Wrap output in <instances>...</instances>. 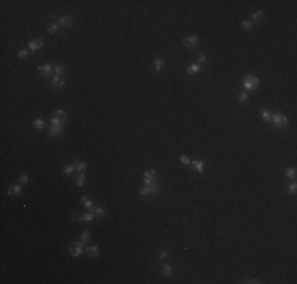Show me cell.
I'll use <instances>...</instances> for the list:
<instances>
[{
	"label": "cell",
	"instance_id": "cell-2",
	"mask_svg": "<svg viewBox=\"0 0 297 284\" xmlns=\"http://www.w3.org/2000/svg\"><path fill=\"white\" fill-rule=\"evenodd\" d=\"M258 85H259V79L256 76H253V74H245L243 76V87H245L246 92L256 90Z\"/></svg>",
	"mask_w": 297,
	"mask_h": 284
},
{
	"label": "cell",
	"instance_id": "cell-8",
	"mask_svg": "<svg viewBox=\"0 0 297 284\" xmlns=\"http://www.w3.org/2000/svg\"><path fill=\"white\" fill-rule=\"evenodd\" d=\"M85 254H87L89 257H92V259H96L98 256H100V249H98V246H87L85 248Z\"/></svg>",
	"mask_w": 297,
	"mask_h": 284
},
{
	"label": "cell",
	"instance_id": "cell-17",
	"mask_svg": "<svg viewBox=\"0 0 297 284\" xmlns=\"http://www.w3.org/2000/svg\"><path fill=\"white\" fill-rule=\"evenodd\" d=\"M153 66H155V71L157 73H160V71H161L163 70V68H164V60L163 59H155V62H153Z\"/></svg>",
	"mask_w": 297,
	"mask_h": 284
},
{
	"label": "cell",
	"instance_id": "cell-35",
	"mask_svg": "<svg viewBox=\"0 0 297 284\" xmlns=\"http://www.w3.org/2000/svg\"><path fill=\"white\" fill-rule=\"evenodd\" d=\"M29 49H22V51H19V52H17V57H19V59H27V55H29Z\"/></svg>",
	"mask_w": 297,
	"mask_h": 284
},
{
	"label": "cell",
	"instance_id": "cell-14",
	"mask_svg": "<svg viewBox=\"0 0 297 284\" xmlns=\"http://www.w3.org/2000/svg\"><path fill=\"white\" fill-rule=\"evenodd\" d=\"M49 134L54 136V137H59V136L63 134V128L62 126H52L51 129H49Z\"/></svg>",
	"mask_w": 297,
	"mask_h": 284
},
{
	"label": "cell",
	"instance_id": "cell-10",
	"mask_svg": "<svg viewBox=\"0 0 297 284\" xmlns=\"http://www.w3.org/2000/svg\"><path fill=\"white\" fill-rule=\"evenodd\" d=\"M51 82H52V85H54L55 89H63V87H65V79L62 77V76H57V74H55V76L51 79Z\"/></svg>",
	"mask_w": 297,
	"mask_h": 284
},
{
	"label": "cell",
	"instance_id": "cell-23",
	"mask_svg": "<svg viewBox=\"0 0 297 284\" xmlns=\"http://www.w3.org/2000/svg\"><path fill=\"white\" fill-rule=\"evenodd\" d=\"M74 168H76V171H78V172H84V171H85V168H87V164H85L84 161H79V163L74 164Z\"/></svg>",
	"mask_w": 297,
	"mask_h": 284
},
{
	"label": "cell",
	"instance_id": "cell-1",
	"mask_svg": "<svg viewBox=\"0 0 297 284\" xmlns=\"http://www.w3.org/2000/svg\"><path fill=\"white\" fill-rule=\"evenodd\" d=\"M160 188H161V183L160 182H152V183H147L145 186H142L139 189V194L141 196H153L160 191Z\"/></svg>",
	"mask_w": 297,
	"mask_h": 284
},
{
	"label": "cell",
	"instance_id": "cell-26",
	"mask_svg": "<svg viewBox=\"0 0 297 284\" xmlns=\"http://www.w3.org/2000/svg\"><path fill=\"white\" fill-rule=\"evenodd\" d=\"M59 30V24L57 22H54V24H51V26L47 27V33H51V35H54L55 32Z\"/></svg>",
	"mask_w": 297,
	"mask_h": 284
},
{
	"label": "cell",
	"instance_id": "cell-6",
	"mask_svg": "<svg viewBox=\"0 0 297 284\" xmlns=\"http://www.w3.org/2000/svg\"><path fill=\"white\" fill-rule=\"evenodd\" d=\"M197 44H199V36L196 35H191V36H187V38H183V46L185 47H196Z\"/></svg>",
	"mask_w": 297,
	"mask_h": 284
},
{
	"label": "cell",
	"instance_id": "cell-34",
	"mask_svg": "<svg viewBox=\"0 0 297 284\" xmlns=\"http://www.w3.org/2000/svg\"><path fill=\"white\" fill-rule=\"evenodd\" d=\"M239 101L240 103H246L248 101V93H246V92H242V93L239 95Z\"/></svg>",
	"mask_w": 297,
	"mask_h": 284
},
{
	"label": "cell",
	"instance_id": "cell-7",
	"mask_svg": "<svg viewBox=\"0 0 297 284\" xmlns=\"http://www.w3.org/2000/svg\"><path fill=\"white\" fill-rule=\"evenodd\" d=\"M201 70H202V65H199V63H191V65H188V68H187V74H188V76H194V74H197V73H201Z\"/></svg>",
	"mask_w": 297,
	"mask_h": 284
},
{
	"label": "cell",
	"instance_id": "cell-30",
	"mask_svg": "<svg viewBox=\"0 0 297 284\" xmlns=\"http://www.w3.org/2000/svg\"><path fill=\"white\" fill-rule=\"evenodd\" d=\"M54 71H55V74H57V76H62V73L65 71V66L63 65H55L54 66Z\"/></svg>",
	"mask_w": 297,
	"mask_h": 284
},
{
	"label": "cell",
	"instance_id": "cell-28",
	"mask_svg": "<svg viewBox=\"0 0 297 284\" xmlns=\"http://www.w3.org/2000/svg\"><path fill=\"white\" fill-rule=\"evenodd\" d=\"M262 16H264L262 11H256V13L253 14L251 17H253V21H255V22H261V21H262Z\"/></svg>",
	"mask_w": 297,
	"mask_h": 284
},
{
	"label": "cell",
	"instance_id": "cell-32",
	"mask_svg": "<svg viewBox=\"0 0 297 284\" xmlns=\"http://www.w3.org/2000/svg\"><path fill=\"white\" fill-rule=\"evenodd\" d=\"M242 29L243 30H251L253 29V22L251 21H242Z\"/></svg>",
	"mask_w": 297,
	"mask_h": 284
},
{
	"label": "cell",
	"instance_id": "cell-37",
	"mask_svg": "<svg viewBox=\"0 0 297 284\" xmlns=\"http://www.w3.org/2000/svg\"><path fill=\"white\" fill-rule=\"evenodd\" d=\"M19 182H21L22 185H27V183H29V177H27L26 174H21V175H19Z\"/></svg>",
	"mask_w": 297,
	"mask_h": 284
},
{
	"label": "cell",
	"instance_id": "cell-33",
	"mask_svg": "<svg viewBox=\"0 0 297 284\" xmlns=\"http://www.w3.org/2000/svg\"><path fill=\"white\" fill-rule=\"evenodd\" d=\"M286 189H288V194H294V193H295V189H297V185H295V182H292V183H291V185H289V186H288Z\"/></svg>",
	"mask_w": 297,
	"mask_h": 284
},
{
	"label": "cell",
	"instance_id": "cell-40",
	"mask_svg": "<svg viewBox=\"0 0 297 284\" xmlns=\"http://www.w3.org/2000/svg\"><path fill=\"white\" fill-rule=\"evenodd\" d=\"M168 251H161V252H160V259H161V261H164V259H168Z\"/></svg>",
	"mask_w": 297,
	"mask_h": 284
},
{
	"label": "cell",
	"instance_id": "cell-5",
	"mask_svg": "<svg viewBox=\"0 0 297 284\" xmlns=\"http://www.w3.org/2000/svg\"><path fill=\"white\" fill-rule=\"evenodd\" d=\"M43 46H44V41H43L41 38H35V40H32V41H29L27 49H29L30 52H38Z\"/></svg>",
	"mask_w": 297,
	"mask_h": 284
},
{
	"label": "cell",
	"instance_id": "cell-11",
	"mask_svg": "<svg viewBox=\"0 0 297 284\" xmlns=\"http://www.w3.org/2000/svg\"><path fill=\"white\" fill-rule=\"evenodd\" d=\"M157 180V171H145L144 172V182L147 183H152Z\"/></svg>",
	"mask_w": 297,
	"mask_h": 284
},
{
	"label": "cell",
	"instance_id": "cell-13",
	"mask_svg": "<svg viewBox=\"0 0 297 284\" xmlns=\"http://www.w3.org/2000/svg\"><path fill=\"white\" fill-rule=\"evenodd\" d=\"M38 71L41 73L43 76H47L49 73L52 71V65H51V63H46V65H40V66H38Z\"/></svg>",
	"mask_w": 297,
	"mask_h": 284
},
{
	"label": "cell",
	"instance_id": "cell-31",
	"mask_svg": "<svg viewBox=\"0 0 297 284\" xmlns=\"http://www.w3.org/2000/svg\"><path fill=\"white\" fill-rule=\"evenodd\" d=\"M89 238H90L89 231H84V232L81 234V242H82V243H87V242H89Z\"/></svg>",
	"mask_w": 297,
	"mask_h": 284
},
{
	"label": "cell",
	"instance_id": "cell-27",
	"mask_svg": "<svg viewBox=\"0 0 297 284\" xmlns=\"http://www.w3.org/2000/svg\"><path fill=\"white\" fill-rule=\"evenodd\" d=\"M104 215H106V212H104V208L98 205V207L95 208V216H98V218H103Z\"/></svg>",
	"mask_w": 297,
	"mask_h": 284
},
{
	"label": "cell",
	"instance_id": "cell-16",
	"mask_svg": "<svg viewBox=\"0 0 297 284\" xmlns=\"http://www.w3.org/2000/svg\"><path fill=\"white\" fill-rule=\"evenodd\" d=\"M191 164L194 166V171L199 172V174L204 171V161H202V159H194V161H191Z\"/></svg>",
	"mask_w": 297,
	"mask_h": 284
},
{
	"label": "cell",
	"instance_id": "cell-25",
	"mask_svg": "<svg viewBox=\"0 0 297 284\" xmlns=\"http://www.w3.org/2000/svg\"><path fill=\"white\" fill-rule=\"evenodd\" d=\"M33 126H35L36 129H43V128H44V120H43V119H36V120L33 122Z\"/></svg>",
	"mask_w": 297,
	"mask_h": 284
},
{
	"label": "cell",
	"instance_id": "cell-39",
	"mask_svg": "<svg viewBox=\"0 0 297 284\" xmlns=\"http://www.w3.org/2000/svg\"><path fill=\"white\" fill-rule=\"evenodd\" d=\"M180 163H182L183 166H188V164H190V158H188V156H185V155H183V156H180Z\"/></svg>",
	"mask_w": 297,
	"mask_h": 284
},
{
	"label": "cell",
	"instance_id": "cell-19",
	"mask_svg": "<svg viewBox=\"0 0 297 284\" xmlns=\"http://www.w3.org/2000/svg\"><path fill=\"white\" fill-rule=\"evenodd\" d=\"M76 185H78L79 188L85 185V174H84V172H79V175L76 177Z\"/></svg>",
	"mask_w": 297,
	"mask_h": 284
},
{
	"label": "cell",
	"instance_id": "cell-24",
	"mask_svg": "<svg viewBox=\"0 0 297 284\" xmlns=\"http://www.w3.org/2000/svg\"><path fill=\"white\" fill-rule=\"evenodd\" d=\"M65 120L63 119H59V117H52L51 119V123H52V126H62V123H63Z\"/></svg>",
	"mask_w": 297,
	"mask_h": 284
},
{
	"label": "cell",
	"instance_id": "cell-3",
	"mask_svg": "<svg viewBox=\"0 0 297 284\" xmlns=\"http://www.w3.org/2000/svg\"><path fill=\"white\" fill-rule=\"evenodd\" d=\"M270 122H274V125H275L277 128H284V126H288V123H289L288 117L284 115V114H281V112H275V114H272Z\"/></svg>",
	"mask_w": 297,
	"mask_h": 284
},
{
	"label": "cell",
	"instance_id": "cell-12",
	"mask_svg": "<svg viewBox=\"0 0 297 284\" xmlns=\"http://www.w3.org/2000/svg\"><path fill=\"white\" fill-rule=\"evenodd\" d=\"M8 194L10 196H21L22 194V188L19 186V185H11V186L8 188Z\"/></svg>",
	"mask_w": 297,
	"mask_h": 284
},
{
	"label": "cell",
	"instance_id": "cell-4",
	"mask_svg": "<svg viewBox=\"0 0 297 284\" xmlns=\"http://www.w3.org/2000/svg\"><path fill=\"white\" fill-rule=\"evenodd\" d=\"M85 251V248H84V245H82V242H73L71 245H70V252L74 256V257H79V256H82V252Z\"/></svg>",
	"mask_w": 297,
	"mask_h": 284
},
{
	"label": "cell",
	"instance_id": "cell-36",
	"mask_svg": "<svg viewBox=\"0 0 297 284\" xmlns=\"http://www.w3.org/2000/svg\"><path fill=\"white\" fill-rule=\"evenodd\" d=\"M286 177H289V178H292V180H294V178H295V169L294 168H289L286 171Z\"/></svg>",
	"mask_w": 297,
	"mask_h": 284
},
{
	"label": "cell",
	"instance_id": "cell-22",
	"mask_svg": "<svg viewBox=\"0 0 297 284\" xmlns=\"http://www.w3.org/2000/svg\"><path fill=\"white\" fill-rule=\"evenodd\" d=\"M261 117H262V120H264V122H270V119H272V114L269 112L267 109H262V110H261Z\"/></svg>",
	"mask_w": 297,
	"mask_h": 284
},
{
	"label": "cell",
	"instance_id": "cell-15",
	"mask_svg": "<svg viewBox=\"0 0 297 284\" xmlns=\"http://www.w3.org/2000/svg\"><path fill=\"white\" fill-rule=\"evenodd\" d=\"M93 219H95V215L90 213V212H89V213H84L82 216L79 218V221H81V223H92Z\"/></svg>",
	"mask_w": 297,
	"mask_h": 284
},
{
	"label": "cell",
	"instance_id": "cell-9",
	"mask_svg": "<svg viewBox=\"0 0 297 284\" xmlns=\"http://www.w3.org/2000/svg\"><path fill=\"white\" fill-rule=\"evenodd\" d=\"M57 24H59V27H71L73 26V19L70 16H60Z\"/></svg>",
	"mask_w": 297,
	"mask_h": 284
},
{
	"label": "cell",
	"instance_id": "cell-20",
	"mask_svg": "<svg viewBox=\"0 0 297 284\" xmlns=\"http://www.w3.org/2000/svg\"><path fill=\"white\" fill-rule=\"evenodd\" d=\"M171 273H172V267L169 264H166V265H163L161 267V275L163 276H171Z\"/></svg>",
	"mask_w": 297,
	"mask_h": 284
},
{
	"label": "cell",
	"instance_id": "cell-38",
	"mask_svg": "<svg viewBox=\"0 0 297 284\" xmlns=\"http://www.w3.org/2000/svg\"><path fill=\"white\" fill-rule=\"evenodd\" d=\"M206 62H207V57L204 54H199V57H197V63L202 65V63H206Z\"/></svg>",
	"mask_w": 297,
	"mask_h": 284
},
{
	"label": "cell",
	"instance_id": "cell-18",
	"mask_svg": "<svg viewBox=\"0 0 297 284\" xmlns=\"http://www.w3.org/2000/svg\"><path fill=\"white\" fill-rule=\"evenodd\" d=\"M74 171H76L74 164H65V166H63V169H62V172H63L65 175H71Z\"/></svg>",
	"mask_w": 297,
	"mask_h": 284
},
{
	"label": "cell",
	"instance_id": "cell-29",
	"mask_svg": "<svg viewBox=\"0 0 297 284\" xmlns=\"http://www.w3.org/2000/svg\"><path fill=\"white\" fill-rule=\"evenodd\" d=\"M54 115H55V117H59V119L66 120V112H65V110H62V109H57V110L54 112Z\"/></svg>",
	"mask_w": 297,
	"mask_h": 284
},
{
	"label": "cell",
	"instance_id": "cell-21",
	"mask_svg": "<svg viewBox=\"0 0 297 284\" xmlns=\"http://www.w3.org/2000/svg\"><path fill=\"white\" fill-rule=\"evenodd\" d=\"M81 201H82V204L85 205V208H89V210H92V208H93V205H95V204L92 202V201L89 199V197H85V196H82V197H81Z\"/></svg>",
	"mask_w": 297,
	"mask_h": 284
}]
</instances>
